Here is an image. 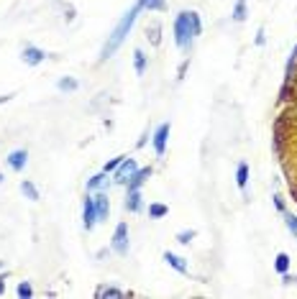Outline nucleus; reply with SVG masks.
I'll return each instance as SVG.
<instances>
[{
    "instance_id": "393cba45",
    "label": "nucleus",
    "mask_w": 297,
    "mask_h": 299,
    "mask_svg": "<svg viewBox=\"0 0 297 299\" xmlns=\"http://www.w3.org/2000/svg\"><path fill=\"white\" fill-rule=\"evenodd\" d=\"M284 225L290 228V233L297 238V218H294V215H284Z\"/></svg>"
},
{
    "instance_id": "dca6fc26",
    "label": "nucleus",
    "mask_w": 297,
    "mask_h": 299,
    "mask_svg": "<svg viewBox=\"0 0 297 299\" xmlns=\"http://www.w3.org/2000/svg\"><path fill=\"white\" fill-rule=\"evenodd\" d=\"M138 5H141L144 10H164V8H166L164 0H138Z\"/></svg>"
},
{
    "instance_id": "7ed1b4c3",
    "label": "nucleus",
    "mask_w": 297,
    "mask_h": 299,
    "mask_svg": "<svg viewBox=\"0 0 297 299\" xmlns=\"http://www.w3.org/2000/svg\"><path fill=\"white\" fill-rule=\"evenodd\" d=\"M113 251L118 256L128 253V225H126V223H118V228L113 233Z\"/></svg>"
},
{
    "instance_id": "f3484780",
    "label": "nucleus",
    "mask_w": 297,
    "mask_h": 299,
    "mask_svg": "<svg viewBox=\"0 0 297 299\" xmlns=\"http://www.w3.org/2000/svg\"><path fill=\"white\" fill-rule=\"evenodd\" d=\"M274 269H277L280 274H287V269H290V256H287V253H277V261H274Z\"/></svg>"
},
{
    "instance_id": "39448f33",
    "label": "nucleus",
    "mask_w": 297,
    "mask_h": 299,
    "mask_svg": "<svg viewBox=\"0 0 297 299\" xmlns=\"http://www.w3.org/2000/svg\"><path fill=\"white\" fill-rule=\"evenodd\" d=\"M82 223L88 230H92V225L98 223V212H95V200L92 197H84L82 202Z\"/></svg>"
},
{
    "instance_id": "0eeeda50",
    "label": "nucleus",
    "mask_w": 297,
    "mask_h": 299,
    "mask_svg": "<svg viewBox=\"0 0 297 299\" xmlns=\"http://www.w3.org/2000/svg\"><path fill=\"white\" fill-rule=\"evenodd\" d=\"M20 56H24V61L28 64V67H36V64H41L46 59V51H41L38 46H26Z\"/></svg>"
},
{
    "instance_id": "f8f14e48",
    "label": "nucleus",
    "mask_w": 297,
    "mask_h": 299,
    "mask_svg": "<svg viewBox=\"0 0 297 299\" xmlns=\"http://www.w3.org/2000/svg\"><path fill=\"white\" fill-rule=\"evenodd\" d=\"M164 261L169 264V266H172L174 271H180V274H187L190 269H187V264H184V259H180V256H174V253H164Z\"/></svg>"
},
{
    "instance_id": "cd10ccee",
    "label": "nucleus",
    "mask_w": 297,
    "mask_h": 299,
    "mask_svg": "<svg viewBox=\"0 0 297 299\" xmlns=\"http://www.w3.org/2000/svg\"><path fill=\"white\" fill-rule=\"evenodd\" d=\"M264 41H266V33H264V28H259L256 31V46H264Z\"/></svg>"
},
{
    "instance_id": "9b49d317",
    "label": "nucleus",
    "mask_w": 297,
    "mask_h": 299,
    "mask_svg": "<svg viewBox=\"0 0 297 299\" xmlns=\"http://www.w3.org/2000/svg\"><path fill=\"white\" fill-rule=\"evenodd\" d=\"M95 297L98 299H123V297H128V292H123V289H116V287H100L98 292H95Z\"/></svg>"
},
{
    "instance_id": "4468645a",
    "label": "nucleus",
    "mask_w": 297,
    "mask_h": 299,
    "mask_svg": "<svg viewBox=\"0 0 297 299\" xmlns=\"http://www.w3.org/2000/svg\"><path fill=\"white\" fill-rule=\"evenodd\" d=\"M20 192H24V195H26L31 202H36V200H38V189H36V187H34L28 179H24V182H20Z\"/></svg>"
},
{
    "instance_id": "2f4dec72",
    "label": "nucleus",
    "mask_w": 297,
    "mask_h": 299,
    "mask_svg": "<svg viewBox=\"0 0 297 299\" xmlns=\"http://www.w3.org/2000/svg\"><path fill=\"white\" fill-rule=\"evenodd\" d=\"M10 97H13V95H0V102H8Z\"/></svg>"
},
{
    "instance_id": "412c9836",
    "label": "nucleus",
    "mask_w": 297,
    "mask_h": 299,
    "mask_svg": "<svg viewBox=\"0 0 297 299\" xmlns=\"http://www.w3.org/2000/svg\"><path fill=\"white\" fill-rule=\"evenodd\" d=\"M246 18V0H238L236 8H233V20H244Z\"/></svg>"
},
{
    "instance_id": "2eb2a0df",
    "label": "nucleus",
    "mask_w": 297,
    "mask_h": 299,
    "mask_svg": "<svg viewBox=\"0 0 297 299\" xmlns=\"http://www.w3.org/2000/svg\"><path fill=\"white\" fill-rule=\"evenodd\" d=\"M246 182H248V166H246V164H238V169H236V184L244 189Z\"/></svg>"
},
{
    "instance_id": "f257e3e1",
    "label": "nucleus",
    "mask_w": 297,
    "mask_h": 299,
    "mask_svg": "<svg viewBox=\"0 0 297 299\" xmlns=\"http://www.w3.org/2000/svg\"><path fill=\"white\" fill-rule=\"evenodd\" d=\"M144 8L138 5V0H136V5H131V10L126 13L118 23H116V28H113V33L108 36V41H105V46H102V51H100V61H105L108 56H113L116 51H118V46L123 44V38L128 36V31H131V26L136 23V15L141 13Z\"/></svg>"
},
{
    "instance_id": "aec40b11",
    "label": "nucleus",
    "mask_w": 297,
    "mask_h": 299,
    "mask_svg": "<svg viewBox=\"0 0 297 299\" xmlns=\"http://www.w3.org/2000/svg\"><path fill=\"white\" fill-rule=\"evenodd\" d=\"M105 182H108V174H105V172H100V174H95V177L88 182V189H100Z\"/></svg>"
},
{
    "instance_id": "b1692460",
    "label": "nucleus",
    "mask_w": 297,
    "mask_h": 299,
    "mask_svg": "<svg viewBox=\"0 0 297 299\" xmlns=\"http://www.w3.org/2000/svg\"><path fill=\"white\" fill-rule=\"evenodd\" d=\"M192 238H195V230H180V233H177V241H180V243H184V246H187L190 241H192Z\"/></svg>"
},
{
    "instance_id": "c756f323",
    "label": "nucleus",
    "mask_w": 297,
    "mask_h": 299,
    "mask_svg": "<svg viewBox=\"0 0 297 299\" xmlns=\"http://www.w3.org/2000/svg\"><path fill=\"white\" fill-rule=\"evenodd\" d=\"M3 292H6V276L0 274V294H3Z\"/></svg>"
},
{
    "instance_id": "a211bd4d",
    "label": "nucleus",
    "mask_w": 297,
    "mask_h": 299,
    "mask_svg": "<svg viewBox=\"0 0 297 299\" xmlns=\"http://www.w3.org/2000/svg\"><path fill=\"white\" fill-rule=\"evenodd\" d=\"M134 61H136V74H144V72H146V56H144L141 49L134 51Z\"/></svg>"
},
{
    "instance_id": "c85d7f7f",
    "label": "nucleus",
    "mask_w": 297,
    "mask_h": 299,
    "mask_svg": "<svg viewBox=\"0 0 297 299\" xmlns=\"http://www.w3.org/2000/svg\"><path fill=\"white\" fill-rule=\"evenodd\" d=\"M284 284H297V276H290V274H284V279H282Z\"/></svg>"
},
{
    "instance_id": "7c9ffc66",
    "label": "nucleus",
    "mask_w": 297,
    "mask_h": 299,
    "mask_svg": "<svg viewBox=\"0 0 297 299\" xmlns=\"http://www.w3.org/2000/svg\"><path fill=\"white\" fill-rule=\"evenodd\" d=\"M274 205H277L280 210H284V202H282V197H274Z\"/></svg>"
},
{
    "instance_id": "bb28decb",
    "label": "nucleus",
    "mask_w": 297,
    "mask_h": 299,
    "mask_svg": "<svg viewBox=\"0 0 297 299\" xmlns=\"http://www.w3.org/2000/svg\"><path fill=\"white\" fill-rule=\"evenodd\" d=\"M123 159H126V156H116V159H110L108 164H105V169H102V172L108 174V172H113V169H118V164H120Z\"/></svg>"
},
{
    "instance_id": "6e6552de",
    "label": "nucleus",
    "mask_w": 297,
    "mask_h": 299,
    "mask_svg": "<svg viewBox=\"0 0 297 299\" xmlns=\"http://www.w3.org/2000/svg\"><path fill=\"white\" fill-rule=\"evenodd\" d=\"M26 159H28V154L24 151V148H18V151H10V154H8V164H10L13 172H20V169L26 166Z\"/></svg>"
},
{
    "instance_id": "f03ea898",
    "label": "nucleus",
    "mask_w": 297,
    "mask_h": 299,
    "mask_svg": "<svg viewBox=\"0 0 297 299\" xmlns=\"http://www.w3.org/2000/svg\"><path fill=\"white\" fill-rule=\"evenodd\" d=\"M202 31V23H200V15L192 13V10H182L177 18H174V38H177V46L180 49H187L190 41L195 36H200Z\"/></svg>"
},
{
    "instance_id": "a878e982",
    "label": "nucleus",
    "mask_w": 297,
    "mask_h": 299,
    "mask_svg": "<svg viewBox=\"0 0 297 299\" xmlns=\"http://www.w3.org/2000/svg\"><path fill=\"white\" fill-rule=\"evenodd\" d=\"M159 31H162V26H159V23H154L152 28H146V33H152V44H154V46L159 44Z\"/></svg>"
},
{
    "instance_id": "423d86ee",
    "label": "nucleus",
    "mask_w": 297,
    "mask_h": 299,
    "mask_svg": "<svg viewBox=\"0 0 297 299\" xmlns=\"http://www.w3.org/2000/svg\"><path fill=\"white\" fill-rule=\"evenodd\" d=\"M166 138H169V123H162L156 128V133H154V151L159 156L164 154V148H166Z\"/></svg>"
},
{
    "instance_id": "5701e85b",
    "label": "nucleus",
    "mask_w": 297,
    "mask_h": 299,
    "mask_svg": "<svg viewBox=\"0 0 297 299\" xmlns=\"http://www.w3.org/2000/svg\"><path fill=\"white\" fill-rule=\"evenodd\" d=\"M166 212H169V210H166L164 205H152V207H148V215H152V218H164Z\"/></svg>"
},
{
    "instance_id": "9d476101",
    "label": "nucleus",
    "mask_w": 297,
    "mask_h": 299,
    "mask_svg": "<svg viewBox=\"0 0 297 299\" xmlns=\"http://www.w3.org/2000/svg\"><path fill=\"white\" fill-rule=\"evenodd\" d=\"M148 177H152V166H146V169H136L134 172V177L128 179V189H138Z\"/></svg>"
},
{
    "instance_id": "4be33fe9",
    "label": "nucleus",
    "mask_w": 297,
    "mask_h": 299,
    "mask_svg": "<svg viewBox=\"0 0 297 299\" xmlns=\"http://www.w3.org/2000/svg\"><path fill=\"white\" fill-rule=\"evenodd\" d=\"M31 294H34V289H31L28 282H20V284H18V297H20V299H28Z\"/></svg>"
},
{
    "instance_id": "6ab92c4d",
    "label": "nucleus",
    "mask_w": 297,
    "mask_h": 299,
    "mask_svg": "<svg viewBox=\"0 0 297 299\" xmlns=\"http://www.w3.org/2000/svg\"><path fill=\"white\" fill-rule=\"evenodd\" d=\"M59 90H62V92H74V90H77V79L62 77V79H59Z\"/></svg>"
},
{
    "instance_id": "1a4fd4ad",
    "label": "nucleus",
    "mask_w": 297,
    "mask_h": 299,
    "mask_svg": "<svg viewBox=\"0 0 297 299\" xmlns=\"http://www.w3.org/2000/svg\"><path fill=\"white\" fill-rule=\"evenodd\" d=\"M95 212H98V220H105L110 212V202H108V195L105 192H100V195L95 197Z\"/></svg>"
},
{
    "instance_id": "ddd939ff",
    "label": "nucleus",
    "mask_w": 297,
    "mask_h": 299,
    "mask_svg": "<svg viewBox=\"0 0 297 299\" xmlns=\"http://www.w3.org/2000/svg\"><path fill=\"white\" fill-rule=\"evenodd\" d=\"M126 210H128V212H138V210H141V192H138V189H128V197H126Z\"/></svg>"
},
{
    "instance_id": "20e7f679",
    "label": "nucleus",
    "mask_w": 297,
    "mask_h": 299,
    "mask_svg": "<svg viewBox=\"0 0 297 299\" xmlns=\"http://www.w3.org/2000/svg\"><path fill=\"white\" fill-rule=\"evenodd\" d=\"M136 161L134 159H123L120 164H118V169H116V177H113V182H118V184H126L131 177H134V172H136Z\"/></svg>"
}]
</instances>
